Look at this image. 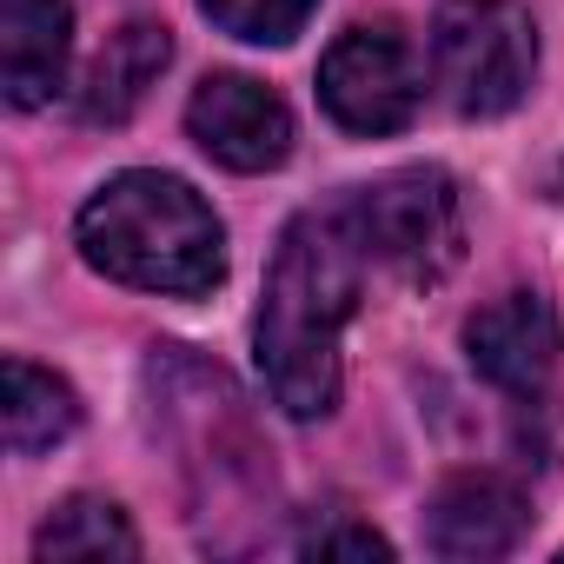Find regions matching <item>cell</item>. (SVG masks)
Segmentation results:
<instances>
[{
	"label": "cell",
	"mask_w": 564,
	"mask_h": 564,
	"mask_svg": "<svg viewBox=\"0 0 564 564\" xmlns=\"http://www.w3.org/2000/svg\"><path fill=\"white\" fill-rule=\"evenodd\" d=\"M319 0H199V14L232 34V41H252V47H286L306 21H313Z\"/></svg>",
	"instance_id": "obj_14"
},
{
	"label": "cell",
	"mask_w": 564,
	"mask_h": 564,
	"mask_svg": "<svg viewBox=\"0 0 564 564\" xmlns=\"http://www.w3.org/2000/svg\"><path fill=\"white\" fill-rule=\"evenodd\" d=\"M147 379H153L160 412L180 425V465L199 485L206 511H226L232 498H259L272 485V471H265L272 452L259 445L252 412L219 366H199L186 346H153Z\"/></svg>",
	"instance_id": "obj_3"
},
{
	"label": "cell",
	"mask_w": 564,
	"mask_h": 564,
	"mask_svg": "<svg viewBox=\"0 0 564 564\" xmlns=\"http://www.w3.org/2000/svg\"><path fill=\"white\" fill-rule=\"evenodd\" d=\"M300 551H306V557H392V544H386L372 524H352V518L313 524V531L300 538Z\"/></svg>",
	"instance_id": "obj_15"
},
{
	"label": "cell",
	"mask_w": 564,
	"mask_h": 564,
	"mask_svg": "<svg viewBox=\"0 0 564 564\" xmlns=\"http://www.w3.org/2000/svg\"><path fill=\"white\" fill-rule=\"evenodd\" d=\"M80 259L133 293L199 300L226 279V226L219 213L173 173H113L74 219Z\"/></svg>",
	"instance_id": "obj_2"
},
{
	"label": "cell",
	"mask_w": 564,
	"mask_h": 564,
	"mask_svg": "<svg viewBox=\"0 0 564 564\" xmlns=\"http://www.w3.org/2000/svg\"><path fill=\"white\" fill-rule=\"evenodd\" d=\"M557 313L544 293H505L491 306H478L465 319V359L485 386L511 392V399H531L544 392V379L557 372Z\"/></svg>",
	"instance_id": "obj_8"
},
{
	"label": "cell",
	"mask_w": 564,
	"mask_h": 564,
	"mask_svg": "<svg viewBox=\"0 0 564 564\" xmlns=\"http://www.w3.org/2000/svg\"><path fill=\"white\" fill-rule=\"evenodd\" d=\"M359 272L366 252L352 246L339 206H313L279 232L252 319V352L286 419H326L339 405V333L359 313Z\"/></svg>",
	"instance_id": "obj_1"
},
{
	"label": "cell",
	"mask_w": 564,
	"mask_h": 564,
	"mask_svg": "<svg viewBox=\"0 0 564 564\" xmlns=\"http://www.w3.org/2000/svg\"><path fill=\"white\" fill-rule=\"evenodd\" d=\"M339 219L352 232V246L366 252V265L405 279V286H438L465 252V206L445 166H399L379 173L366 186H346Z\"/></svg>",
	"instance_id": "obj_4"
},
{
	"label": "cell",
	"mask_w": 564,
	"mask_h": 564,
	"mask_svg": "<svg viewBox=\"0 0 564 564\" xmlns=\"http://www.w3.org/2000/svg\"><path fill=\"white\" fill-rule=\"evenodd\" d=\"M34 557H140V531L127 524V511L113 498H67L41 531H34Z\"/></svg>",
	"instance_id": "obj_13"
},
{
	"label": "cell",
	"mask_w": 564,
	"mask_h": 564,
	"mask_svg": "<svg viewBox=\"0 0 564 564\" xmlns=\"http://www.w3.org/2000/svg\"><path fill=\"white\" fill-rule=\"evenodd\" d=\"M0 419H8V452L14 458H41L61 438H74L80 399H74L67 379L41 372L34 359H8V412H0Z\"/></svg>",
	"instance_id": "obj_12"
},
{
	"label": "cell",
	"mask_w": 564,
	"mask_h": 564,
	"mask_svg": "<svg viewBox=\"0 0 564 564\" xmlns=\"http://www.w3.org/2000/svg\"><path fill=\"white\" fill-rule=\"evenodd\" d=\"M419 100H425V67L399 21H359L319 61V107L359 140L412 127Z\"/></svg>",
	"instance_id": "obj_6"
},
{
	"label": "cell",
	"mask_w": 564,
	"mask_h": 564,
	"mask_svg": "<svg viewBox=\"0 0 564 564\" xmlns=\"http://www.w3.org/2000/svg\"><path fill=\"white\" fill-rule=\"evenodd\" d=\"M186 133L232 173H272L293 153V107L252 74H206L186 100Z\"/></svg>",
	"instance_id": "obj_7"
},
{
	"label": "cell",
	"mask_w": 564,
	"mask_h": 564,
	"mask_svg": "<svg viewBox=\"0 0 564 564\" xmlns=\"http://www.w3.org/2000/svg\"><path fill=\"white\" fill-rule=\"evenodd\" d=\"M538 28L518 0H445L432 21V80L452 113L498 120L531 94Z\"/></svg>",
	"instance_id": "obj_5"
},
{
	"label": "cell",
	"mask_w": 564,
	"mask_h": 564,
	"mask_svg": "<svg viewBox=\"0 0 564 564\" xmlns=\"http://www.w3.org/2000/svg\"><path fill=\"white\" fill-rule=\"evenodd\" d=\"M173 61V34L160 21H127L120 34H107V47L94 54L87 80H80V113L94 127H120L133 120V107L153 94V80Z\"/></svg>",
	"instance_id": "obj_11"
},
{
	"label": "cell",
	"mask_w": 564,
	"mask_h": 564,
	"mask_svg": "<svg viewBox=\"0 0 564 564\" xmlns=\"http://www.w3.org/2000/svg\"><path fill=\"white\" fill-rule=\"evenodd\" d=\"M531 524V498L505 471H452L425 498V544L438 557H505Z\"/></svg>",
	"instance_id": "obj_9"
},
{
	"label": "cell",
	"mask_w": 564,
	"mask_h": 564,
	"mask_svg": "<svg viewBox=\"0 0 564 564\" xmlns=\"http://www.w3.org/2000/svg\"><path fill=\"white\" fill-rule=\"evenodd\" d=\"M74 8L67 0H0V80L21 113L47 107L67 87Z\"/></svg>",
	"instance_id": "obj_10"
}]
</instances>
